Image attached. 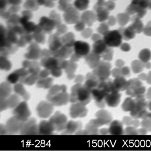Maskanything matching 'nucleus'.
<instances>
[{
  "mask_svg": "<svg viewBox=\"0 0 151 151\" xmlns=\"http://www.w3.org/2000/svg\"><path fill=\"white\" fill-rule=\"evenodd\" d=\"M75 49L77 54L79 55H85L88 54L90 50L89 45L83 41H77L75 45Z\"/></svg>",
  "mask_w": 151,
  "mask_h": 151,
  "instance_id": "f03ea898",
  "label": "nucleus"
},
{
  "mask_svg": "<svg viewBox=\"0 0 151 151\" xmlns=\"http://www.w3.org/2000/svg\"><path fill=\"white\" fill-rule=\"evenodd\" d=\"M105 38L106 43L111 46H116L121 42V36L116 31L110 32Z\"/></svg>",
  "mask_w": 151,
  "mask_h": 151,
  "instance_id": "f257e3e1",
  "label": "nucleus"
}]
</instances>
